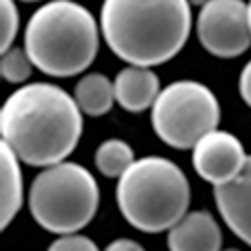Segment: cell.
<instances>
[{
    "instance_id": "cell-4",
    "label": "cell",
    "mask_w": 251,
    "mask_h": 251,
    "mask_svg": "<svg viewBox=\"0 0 251 251\" xmlns=\"http://www.w3.org/2000/svg\"><path fill=\"white\" fill-rule=\"evenodd\" d=\"M117 208L145 234L171 229L188 212L191 186L184 171L163 156L134 160L117 182Z\"/></svg>"
},
{
    "instance_id": "cell-14",
    "label": "cell",
    "mask_w": 251,
    "mask_h": 251,
    "mask_svg": "<svg viewBox=\"0 0 251 251\" xmlns=\"http://www.w3.org/2000/svg\"><path fill=\"white\" fill-rule=\"evenodd\" d=\"M134 163V150L122 139H106L96 150V167L106 177H122Z\"/></svg>"
},
{
    "instance_id": "cell-3",
    "label": "cell",
    "mask_w": 251,
    "mask_h": 251,
    "mask_svg": "<svg viewBox=\"0 0 251 251\" xmlns=\"http://www.w3.org/2000/svg\"><path fill=\"white\" fill-rule=\"evenodd\" d=\"M100 33V24L80 2L48 0L26 22L24 48L46 76L70 78L96 61Z\"/></svg>"
},
{
    "instance_id": "cell-6",
    "label": "cell",
    "mask_w": 251,
    "mask_h": 251,
    "mask_svg": "<svg viewBox=\"0 0 251 251\" xmlns=\"http://www.w3.org/2000/svg\"><path fill=\"white\" fill-rule=\"evenodd\" d=\"M221 122V106L210 87L197 80H176L160 89L151 106L156 137L174 150H193Z\"/></svg>"
},
{
    "instance_id": "cell-18",
    "label": "cell",
    "mask_w": 251,
    "mask_h": 251,
    "mask_svg": "<svg viewBox=\"0 0 251 251\" xmlns=\"http://www.w3.org/2000/svg\"><path fill=\"white\" fill-rule=\"evenodd\" d=\"M238 93L243 98V102L251 108V61L243 67V72L238 76Z\"/></svg>"
},
{
    "instance_id": "cell-2",
    "label": "cell",
    "mask_w": 251,
    "mask_h": 251,
    "mask_svg": "<svg viewBox=\"0 0 251 251\" xmlns=\"http://www.w3.org/2000/svg\"><path fill=\"white\" fill-rule=\"evenodd\" d=\"M188 0H104L100 30L115 56L128 65L171 61L191 35Z\"/></svg>"
},
{
    "instance_id": "cell-1",
    "label": "cell",
    "mask_w": 251,
    "mask_h": 251,
    "mask_svg": "<svg viewBox=\"0 0 251 251\" xmlns=\"http://www.w3.org/2000/svg\"><path fill=\"white\" fill-rule=\"evenodd\" d=\"M82 111L76 98L52 82L15 89L0 108V137L24 165L50 167L76 150Z\"/></svg>"
},
{
    "instance_id": "cell-5",
    "label": "cell",
    "mask_w": 251,
    "mask_h": 251,
    "mask_svg": "<svg viewBox=\"0 0 251 251\" xmlns=\"http://www.w3.org/2000/svg\"><path fill=\"white\" fill-rule=\"evenodd\" d=\"M100 206V188L87 167L56 163L35 176L28 208L37 226L52 234H76L93 221Z\"/></svg>"
},
{
    "instance_id": "cell-22",
    "label": "cell",
    "mask_w": 251,
    "mask_h": 251,
    "mask_svg": "<svg viewBox=\"0 0 251 251\" xmlns=\"http://www.w3.org/2000/svg\"><path fill=\"white\" fill-rule=\"evenodd\" d=\"M22 2H39V0H22Z\"/></svg>"
},
{
    "instance_id": "cell-16",
    "label": "cell",
    "mask_w": 251,
    "mask_h": 251,
    "mask_svg": "<svg viewBox=\"0 0 251 251\" xmlns=\"http://www.w3.org/2000/svg\"><path fill=\"white\" fill-rule=\"evenodd\" d=\"M20 30V13L15 0H0V48L7 52L13 48V41Z\"/></svg>"
},
{
    "instance_id": "cell-8",
    "label": "cell",
    "mask_w": 251,
    "mask_h": 251,
    "mask_svg": "<svg viewBox=\"0 0 251 251\" xmlns=\"http://www.w3.org/2000/svg\"><path fill=\"white\" fill-rule=\"evenodd\" d=\"M247 163V151L232 132L214 128L195 143L193 167L201 180L212 186L234 180Z\"/></svg>"
},
{
    "instance_id": "cell-12",
    "label": "cell",
    "mask_w": 251,
    "mask_h": 251,
    "mask_svg": "<svg viewBox=\"0 0 251 251\" xmlns=\"http://www.w3.org/2000/svg\"><path fill=\"white\" fill-rule=\"evenodd\" d=\"M22 160L7 143H0V227H7L20 212L24 201V177L20 169Z\"/></svg>"
},
{
    "instance_id": "cell-23",
    "label": "cell",
    "mask_w": 251,
    "mask_h": 251,
    "mask_svg": "<svg viewBox=\"0 0 251 251\" xmlns=\"http://www.w3.org/2000/svg\"><path fill=\"white\" fill-rule=\"evenodd\" d=\"M223 251H240V249H223Z\"/></svg>"
},
{
    "instance_id": "cell-15",
    "label": "cell",
    "mask_w": 251,
    "mask_h": 251,
    "mask_svg": "<svg viewBox=\"0 0 251 251\" xmlns=\"http://www.w3.org/2000/svg\"><path fill=\"white\" fill-rule=\"evenodd\" d=\"M33 61H30L26 48H9L7 52H2L0 59V76L2 80L11 82V85H22L30 78L33 72Z\"/></svg>"
},
{
    "instance_id": "cell-9",
    "label": "cell",
    "mask_w": 251,
    "mask_h": 251,
    "mask_svg": "<svg viewBox=\"0 0 251 251\" xmlns=\"http://www.w3.org/2000/svg\"><path fill=\"white\" fill-rule=\"evenodd\" d=\"M214 203L226 226L251 247V156L234 180L214 186Z\"/></svg>"
},
{
    "instance_id": "cell-19",
    "label": "cell",
    "mask_w": 251,
    "mask_h": 251,
    "mask_svg": "<svg viewBox=\"0 0 251 251\" xmlns=\"http://www.w3.org/2000/svg\"><path fill=\"white\" fill-rule=\"evenodd\" d=\"M104 251H145L143 245H139L137 240H130V238H117L113 243H108V247Z\"/></svg>"
},
{
    "instance_id": "cell-11",
    "label": "cell",
    "mask_w": 251,
    "mask_h": 251,
    "mask_svg": "<svg viewBox=\"0 0 251 251\" xmlns=\"http://www.w3.org/2000/svg\"><path fill=\"white\" fill-rule=\"evenodd\" d=\"M158 93L160 82L151 67L128 65L115 78V98L128 113H143L151 108Z\"/></svg>"
},
{
    "instance_id": "cell-17",
    "label": "cell",
    "mask_w": 251,
    "mask_h": 251,
    "mask_svg": "<svg viewBox=\"0 0 251 251\" xmlns=\"http://www.w3.org/2000/svg\"><path fill=\"white\" fill-rule=\"evenodd\" d=\"M48 251H100L91 238L82 234H61L48 247Z\"/></svg>"
},
{
    "instance_id": "cell-20",
    "label": "cell",
    "mask_w": 251,
    "mask_h": 251,
    "mask_svg": "<svg viewBox=\"0 0 251 251\" xmlns=\"http://www.w3.org/2000/svg\"><path fill=\"white\" fill-rule=\"evenodd\" d=\"M188 2H191V4H195V7H203V4H208V2H210V0H188Z\"/></svg>"
},
{
    "instance_id": "cell-10",
    "label": "cell",
    "mask_w": 251,
    "mask_h": 251,
    "mask_svg": "<svg viewBox=\"0 0 251 251\" xmlns=\"http://www.w3.org/2000/svg\"><path fill=\"white\" fill-rule=\"evenodd\" d=\"M223 234L208 210L186 212L167 234L169 251H221Z\"/></svg>"
},
{
    "instance_id": "cell-21",
    "label": "cell",
    "mask_w": 251,
    "mask_h": 251,
    "mask_svg": "<svg viewBox=\"0 0 251 251\" xmlns=\"http://www.w3.org/2000/svg\"><path fill=\"white\" fill-rule=\"evenodd\" d=\"M249 24H251V0H249Z\"/></svg>"
},
{
    "instance_id": "cell-7",
    "label": "cell",
    "mask_w": 251,
    "mask_h": 251,
    "mask_svg": "<svg viewBox=\"0 0 251 251\" xmlns=\"http://www.w3.org/2000/svg\"><path fill=\"white\" fill-rule=\"evenodd\" d=\"M197 39L217 59H236L251 46L249 4L245 0H210L197 15Z\"/></svg>"
},
{
    "instance_id": "cell-13",
    "label": "cell",
    "mask_w": 251,
    "mask_h": 251,
    "mask_svg": "<svg viewBox=\"0 0 251 251\" xmlns=\"http://www.w3.org/2000/svg\"><path fill=\"white\" fill-rule=\"evenodd\" d=\"M74 98L85 115L102 117L117 102V98H115V80H108L100 72H91V74L82 76L76 82Z\"/></svg>"
}]
</instances>
